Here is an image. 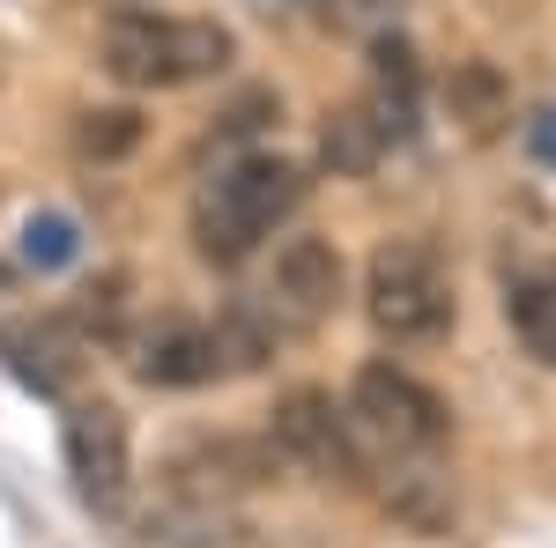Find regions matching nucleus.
I'll return each mask as SVG.
<instances>
[{
	"mask_svg": "<svg viewBox=\"0 0 556 548\" xmlns=\"http://www.w3.org/2000/svg\"><path fill=\"white\" fill-rule=\"evenodd\" d=\"M349 430L364 453V489L386 505V519H401L408 534H445L453 526V416L416 371L401 364H364L349 385Z\"/></svg>",
	"mask_w": 556,
	"mask_h": 548,
	"instance_id": "f257e3e1",
	"label": "nucleus"
},
{
	"mask_svg": "<svg viewBox=\"0 0 556 548\" xmlns=\"http://www.w3.org/2000/svg\"><path fill=\"white\" fill-rule=\"evenodd\" d=\"M304 193H312V178L282 149H245V156L208 164L193 186V215H186L193 253L208 267H245L253 253L275 245V230L304 208Z\"/></svg>",
	"mask_w": 556,
	"mask_h": 548,
	"instance_id": "f03ea898",
	"label": "nucleus"
},
{
	"mask_svg": "<svg viewBox=\"0 0 556 548\" xmlns=\"http://www.w3.org/2000/svg\"><path fill=\"white\" fill-rule=\"evenodd\" d=\"M97 60L119 89H193L230 75L238 38L215 15H178V8H119L97 30Z\"/></svg>",
	"mask_w": 556,
	"mask_h": 548,
	"instance_id": "7ed1b4c3",
	"label": "nucleus"
},
{
	"mask_svg": "<svg viewBox=\"0 0 556 548\" xmlns=\"http://www.w3.org/2000/svg\"><path fill=\"white\" fill-rule=\"evenodd\" d=\"M364 319L393 348H430L453 334V267L430 238H386L364 267Z\"/></svg>",
	"mask_w": 556,
	"mask_h": 548,
	"instance_id": "20e7f679",
	"label": "nucleus"
},
{
	"mask_svg": "<svg viewBox=\"0 0 556 548\" xmlns=\"http://www.w3.org/2000/svg\"><path fill=\"white\" fill-rule=\"evenodd\" d=\"M334 304H342V253L327 238H290L245 311L267 327V341H304L334 319Z\"/></svg>",
	"mask_w": 556,
	"mask_h": 548,
	"instance_id": "39448f33",
	"label": "nucleus"
},
{
	"mask_svg": "<svg viewBox=\"0 0 556 548\" xmlns=\"http://www.w3.org/2000/svg\"><path fill=\"white\" fill-rule=\"evenodd\" d=\"M267 445L282 453V467H298V474H312V482L364 489V453H356L349 408H334V393H319V385H298V393L275 400Z\"/></svg>",
	"mask_w": 556,
	"mask_h": 548,
	"instance_id": "423d86ee",
	"label": "nucleus"
},
{
	"mask_svg": "<svg viewBox=\"0 0 556 548\" xmlns=\"http://www.w3.org/2000/svg\"><path fill=\"white\" fill-rule=\"evenodd\" d=\"M60 460H67V482L89 511H127L134 497V430L112 400H75L67 422H60Z\"/></svg>",
	"mask_w": 556,
	"mask_h": 548,
	"instance_id": "0eeeda50",
	"label": "nucleus"
},
{
	"mask_svg": "<svg viewBox=\"0 0 556 548\" xmlns=\"http://www.w3.org/2000/svg\"><path fill=\"white\" fill-rule=\"evenodd\" d=\"M134 348V379L141 385H164V393H193V385L230 379V341H223V319H156L127 341Z\"/></svg>",
	"mask_w": 556,
	"mask_h": 548,
	"instance_id": "6e6552de",
	"label": "nucleus"
},
{
	"mask_svg": "<svg viewBox=\"0 0 556 548\" xmlns=\"http://www.w3.org/2000/svg\"><path fill=\"white\" fill-rule=\"evenodd\" d=\"M416 97H424V75H416V52L401 38H379V52H371V82H364V119L379 127V141L393 149V141H408L416 133Z\"/></svg>",
	"mask_w": 556,
	"mask_h": 548,
	"instance_id": "1a4fd4ad",
	"label": "nucleus"
},
{
	"mask_svg": "<svg viewBox=\"0 0 556 548\" xmlns=\"http://www.w3.org/2000/svg\"><path fill=\"white\" fill-rule=\"evenodd\" d=\"M445 112H453V127L468 141H497L505 119H513V89H505V75L490 60H460L453 82H445Z\"/></svg>",
	"mask_w": 556,
	"mask_h": 548,
	"instance_id": "9d476101",
	"label": "nucleus"
},
{
	"mask_svg": "<svg viewBox=\"0 0 556 548\" xmlns=\"http://www.w3.org/2000/svg\"><path fill=\"white\" fill-rule=\"evenodd\" d=\"M505 319H513L519 348H527L542 371H556V267H549V275H527V282H513V296H505Z\"/></svg>",
	"mask_w": 556,
	"mask_h": 548,
	"instance_id": "9b49d317",
	"label": "nucleus"
},
{
	"mask_svg": "<svg viewBox=\"0 0 556 548\" xmlns=\"http://www.w3.org/2000/svg\"><path fill=\"white\" fill-rule=\"evenodd\" d=\"M379 156H386V141H379V127L364 119V104H349V112L327 119V164L342 170V178H364Z\"/></svg>",
	"mask_w": 556,
	"mask_h": 548,
	"instance_id": "f8f14e48",
	"label": "nucleus"
},
{
	"mask_svg": "<svg viewBox=\"0 0 556 548\" xmlns=\"http://www.w3.org/2000/svg\"><path fill=\"white\" fill-rule=\"evenodd\" d=\"M141 112L134 104H104V112H83V127H75V149L97 156V164H112V156H127L134 141H141Z\"/></svg>",
	"mask_w": 556,
	"mask_h": 548,
	"instance_id": "ddd939ff",
	"label": "nucleus"
},
{
	"mask_svg": "<svg viewBox=\"0 0 556 548\" xmlns=\"http://www.w3.org/2000/svg\"><path fill=\"white\" fill-rule=\"evenodd\" d=\"M67 253H75V230H67L60 215L30 222V259H45V267H52V259H67Z\"/></svg>",
	"mask_w": 556,
	"mask_h": 548,
	"instance_id": "4468645a",
	"label": "nucleus"
},
{
	"mask_svg": "<svg viewBox=\"0 0 556 548\" xmlns=\"http://www.w3.org/2000/svg\"><path fill=\"white\" fill-rule=\"evenodd\" d=\"M0 296H15V267L8 259H0Z\"/></svg>",
	"mask_w": 556,
	"mask_h": 548,
	"instance_id": "2eb2a0df",
	"label": "nucleus"
}]
</instances>
